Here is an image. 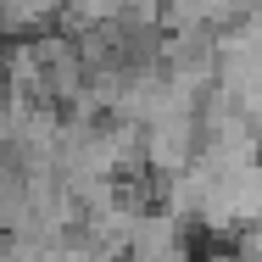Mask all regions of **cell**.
<instances>
[{
	"mask_svg": "<svg viewBox=\"0 0 262 262\" xmlns=\"http://www.w3.org/2000/svg\"><path fill=\"white\" fill-rule=\"evenodd\" d=\"M67 0H0V28H39L45 17H61Z\"/></svg>",
	"mask_w": 262,
	"mask_h": 262,
	"instance_id": "1",
	"label": "cell"
}]
</instances>
